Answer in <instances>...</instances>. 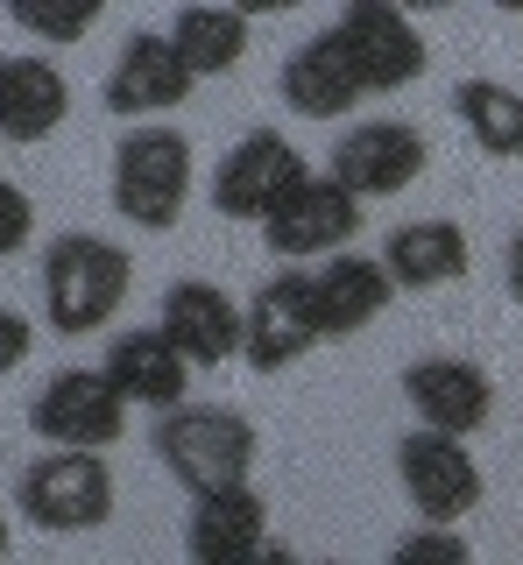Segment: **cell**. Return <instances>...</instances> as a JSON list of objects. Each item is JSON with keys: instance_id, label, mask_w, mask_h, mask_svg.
Returning a JSON list of instances; mask_svg holds the SVG:
<instances>
[{"instance_id": "6da1fadb", "label": "cell", "mask_w": 523, "mask_h": 565, "mask_svg": "<svg viewBox=\"0 0 523 565\" xmlns=\"http://www.w3.org/2000/svg\"><path fill=\"white\" fill-rule=\"evenodd\" d=\"M135 290V255L99 234H57L43 247V326L64 340H93Z\"/></svg>"}, {"instance_id": "7a4b0ae2", "label": "cell", "mask_w": 523, "mask_h": 565, "mask_svg": "<svg viewBox=\"0 0 523 565\" xmlns=\"http://www.w3.org/2000/svg\"><path fill=\"white\" fill-rule=\"evenodd\" d=\"M191 184H199V156L178 128L163 120H142V128L120 135L114 149V212L135 226V234H170L191 205Z\"/></svg>"}, {"instance_id": "3957f363", "label": "cell", "mask_w": 523, "mask_h": 565, "mask_svg": "<svg viewBox=\"0 0 523 565\" xmlns=\"http://www.w3.org/2000/svg\"><path fill=\"white\" fill-rule=\"evenodd\" d=\"M156 459L184 494H199L220 481H248L262 459V431L226 403H170L156 424Z\"/></svg>"}, {"instance_id": "277c9868", "label": "cell", "mask_w": 523, "mask_h": 565, "mask_svg": "<svg viewBox=\"0 0 523 565\" xmlns=\"http://www.w3.org/2000/svg\"><path fill=\"white\" fill-rule=\"evenodd\" d=\"M14 509L50 537H78L114 516V467L93 446H50L14 481Z\"/></svg>"}, {"instance_id": "5b68a950", "label": "cell", "mask_w": 523, "mask_h": 565, "mask_svg": "<svg viewBox=\"0 0 523 565\" xmlns=\"http://www.w3.org/2000/svg\"><path fill=\"white\" fill-rule=\"evenodd\" d=\"M311 163L305 149L290 141L284 128H248L234 141V149L213 163V177H205V199H213L220 220H241V226H262L276 212V199H284L290 184H298Z\"/></svg>"}, {"instance_id": "8992f818", "label": "cell", "mask_w": 523, "mask_h": 565, "mask_svg": "<svg viewBox=\"0 0 523 565\" xmlns=\"http://www.w3.org/2000/svg\"><path fill=\"white\" fill-rule=\"evenodd\" d=\"M29 431L43 446H93L107 452L128 438V396L107 382V367H57L36 403H29Z\"/></svg>"}, {"instance_id": "52a82bcc", "label": "cell", "mask_w": 523, "mask_h": 565, "mask_svg": "<svg viewBox=\"0 0 523 565\" xmlns=\"http://www.w3.org/2000/svg\"><path fill=\"white\" fill-rule=\"evenodd\" d=\"M319 347V318H311V269L284 262L262 290L241 305V361L255 375H284Z\"/></svg>"}, {"instance_id": "ba28073f", "label": "cell", "mask_w": 523, "mask_h": 565, "mask_svg": "<svg viewBox=\"0 0 523 565\" xmlns=\"http://www.w3.org/2000/svg\"><path fill=\"white\" fill-rule=\"evenodd\" d=\"M361 212H369V205H361L333 170H325V177L305 170L298 184L276 199L269 220H262V241H269L284 262H319V255H333V247H354Z\"/></svg>"}, {"instance_id": "9c48e42d", "label": "cell", "mask_w": 523, "mask_h": 565, "mask_svg": "<svg viewBox=\"0 0 523 565\" xmlns=\"http://www.w3.org/2000/svg\"><path fill=\"white\" fill-rule=\"evenodd\" d=\"M396 481H404L410 509L425 523H460V516H474L481 494H488L481 459L467 452V438L431 431V424H417L404 446H396Z\"/></svg>"}, {"instance_id": "30bf717a", "label": "cell", "mask_w": 523, "mask_h": 565, "mask_svg": "<svg viewBox=\"0 0 523 565\" xmlns=\"http://www.w3.org/2000/svg\"><path fill=\"white\" fill-rule=\"evenodd\" d=\"M333 35L346 43V57H354L369 93H404V85L425 78V29L396 0H346Z\"/></svg>"}, {"instance_id": "8fae6325", "label": "cell", "mask_w": 523, "mask_h": 565, "mask_svg": "<svg viewBox=\"0 0 523 565\" xmlns=\"http://www.w3.org/2000/svg\"><path fill=\"white\" fill-rule=\"evenodd\" d=\"M425 163H431L425 128H410V120H361V128L340 135V149H333L325 170H333L361 205H375V199L410 191L417 177H425Z\"/></svg>"}, {"instance_id": "7c38bea8", "label": "cell", "mask_w": 523, "mask_h": 565, "mask_svg": "<svg viewBox=\"0 0 523 565\" xmlns=\"http://www.w3.org/2000/svg\"><path fill=\"white\" fill-rule=\"evenodd\" d=\"M184 552L199 565H248L269 558V502L255 481H220L199 488L184 509Z\"/></svg>"}, {"instance_id": "4fadbf2b", "label": "cell", "mask_w": 523, "mask_h": 565, "mask_svg": "<svg viewBox=\"0 0 523 565\" xmlns=\"http://www.w3.org/2000/svg\"><path fill=\"white\" fill-rule=\"evenodd\" d=\"M191 64L178 57V43H170V29H135L128 43H120V57L107 71V114L120 120H156V114H178L191 99Z\"/></svg>"}, {"instance_id": "5bb4252c", "label": "cell", "mask_w": 523, "mask_h": 565, "mask_svg": "<svg viewBox=\"0 0 523 565\" xmlns=\"http://www.w3.org/2000/svg\"><path fill=\"white\" fill-rule=\"evenodd\" d=\"M389 305H396V276L382 269V255L333 247V255L311 262V318H319V340H346V332L375 326Z\"/></svg>"}, {"instance_id": "9a60e30c", "label": "cell", "mask_w": 523, "mask_h": 565, "mask_svg": "<svg viewBox=\"0 0 523 565\" xmlns=\"http://www.w3.org/2000/svg\"><path fill=\"white\" fill-rule=\"evenodd\" d=\"M404 396L417 424L431 431H452V438H474L488 417H495V382H488L481 361L467 353H431V361H410L404 367Z\"/></svg>"}, {"instance_id": "2e32d148", "label": "cell", "mask_w": 523, "mask_h": 565, "mask_svg": "<svg viewBox=\"0 0 523 565\" xmlns=\"http://www.w3.org/2000/svg\"><path fill=\"white\" fill-rule=\"evenodd\" d=\"M156 326L170 332V347H178L191 367H226L241 353V305L220 290V282H199V276L170 282Z\"/></svg>"}, {"instance_id": "e0dca14e", "label": "cell", "mask_w": 523, "mask_h": 565, "mask_svg": "<svg viewBox=\"0 0 523 565\" xmlns=\"http://www.w3.org/2000/svg\"><path fill=\"white\" fill-rule=\"evenodd\" d=\"M361 99H369V85H361V71H354V57H346V43L333 29L305 35L284 57V106L298 120H346Z\"/></svg>"}, {"instance_id": "ac0fdd59", "label": "cell", "mask_w": 523, "mask_h": 565, "mask_svg": "<svg viewBox=\"0 0 523 565\" xmlns=\"http://www.w3.org/2000/svg\"><path fill=\"white\" fill-rule=\"evenodd\" d=\"M107 382L128 396V411L135 403H149V411H170V403H184L191 396V375L199 367L184 361L178 347H170V332L163 326H128V332H114V347H107Z\"/></svg>"}, {"instance_id": "d6986e66", "label": "cell", "mask_w": 523, "mask_h": 565, "mask_svg": "<svg viewBox=\"0 0 523 565\" xmlns=\"http://www.w3.org/2000/svg\"><path fill=\"white\" fill-rule=\"evenodd\" d=\"M72 120V85L43 57H0V141L36 149Z\"/></svg>"}, {"instance_id": "ffe728a7", "label": "cell", "mask_w": 523, "mask_h": 565, "mask_svg": "<svg viewBox=\"0 0 523 565\" xmlns=\"http://www.w3.org/2000/svg\"><path fill=\"white\" fill-rule=\"evenodd\" d=\"M382 269L396 276V290H446L474 269V247L460 220H404L382 241Z\"/></svg>"}, {"instance_id": "44dd1931", "label": "cell", "mask_w": 523, "mask_h": 565, "mask_svg": "<svg viewBox=\"0 0 523 565\" xmlns=\"http://www.w3.org/2000/svg\"><path fill=\"white\" fill-rule=\"evenodd\" d=\"M248 29L255 22L234 0H220V8L191 0V8H178V22H170V43H178V57L191 64V78H226V71L248 57Z\"/></svg>"}, {"instance_id": "7402d4cb", "label": "cell", "mask_w": 523, "mask_h": 565, "mask_svg": "<svg viewBox=\"0 0 523 565\" xmlns=\"http://www.w3.org/2000/svg\"><path fill=\"white\" fill-rule=\"evenodd\" d=\"M452 114L467 120V141L488 163H516L523 156V93L502 78H460L452 85Z\"/></svg>"}, {"instance_id": "603a6c76", "label": "cell", "mask_w": 523, "mask_h": 565, "mask_svg": "<svg viewBox=\"0 0 523 565\" xmlns=\"http://www.w3.org/2000/svg\"><path fill=\"white\" fill-rule=\"evenodd\" d=\"M0 8H8V22L22 35H36L50 50H72L107 22V0H0Z\"/></svg>"}, {"instance_id": "cb8c5ba5", "label": "cell", "mask_w": 523, "mask_h": 565, "mask_svg": "<svg viewBox=\"0 0 523 565\" xmlns=\"http://www.w3.org/2000/svg\"><path fill=\"white\" fill-rule=\"evenodd\" d=\"M467 558H474V544H467L452 523H425V530H410V537L396 544V565H467Z\"/></svg>"}, {"instance_id": "d4e9b609", "label": "cell", "mask_w": 523, "mask_h": 565, "mask_svg": "<svg viewBox=\"0 0 523 565\" xmlns=\"http://www.w3.org/2000/svg\"><path fill=\"white\" fill-rule=\"evenodd\" d=\"M29 241H36V199H29L22 184H8V177H0V262L22 255Z\"/></svg>"}, {"instance_id": "484cf974", "label": "cell", "mask_w": 523, "mask_h": 565, "mask_svg": "<svg viewBox=\"0 0 523 565\" xmlns=\"http://www.w3.org/2000/svg\"><path fill=\"white\" fill-rule=\"evenodd\" d=\"M29 347H36V326H29L22 311L0 305V375H14V367L29 361Z\"/></svg>"}, {"instance_id": "4316f807", "label": "cell", "mask_w": 523, "mask_h": 565, "mask_svg": "<svg viewBox=\"0 0 523 565\" xmlns=\"http://www.w3.org/2000/svg\"><path fill=\"white\" fill-rule=\"evenodd\" d=\"M502 276H510V297L523 305V234L510 241V255H502Z\"/></svg>"}, {"instance_id": "83f0119b", "label": "cell", "mask_w": 523, "mask_h": 565, "mask_svg": "<svg viewBox=\"0 0 523 565\" xmlns=\"http://www.w3.org/2000/svg\"><path fill=\"white\" fill-rule=\"evenodd\" d=\"M248 22H262V14H290V8H305V0H234Z\"/></svg>"}, {"instance_id": "f1b7e54d", "label": "cell", "mask_w": 523, "mask_h": 565, "mask_svg": "<svg viewBox=\"0 0 523 565\" xmlns=\"http://www.w3.org/2000/svg\"><path fill=\"white\" fill-rule=\"evenodd\" d=\"M8 544H14V523H8V502H0V558H8Z\"/></svg>"}, {"instance_id": "f546056e", "label": "cell", "mask_w": 523, "mask_h": 565, "mask_svg": "<svg viewBox=\"0 0 523 565\" xmlns=\"http://www.w3.org/2000/svg\"><path fill=\"white\" fill-rule=\"evenodd\" d=\"M396 8H410V14H417V8H452V0H396Z\"/></svg>"}, {"instance_id": "4dcf8cb0", "label": "cell", "mask_w": 523, "mask_h": 565, "mask_svg": "<svg viewBox=\"0 0 523 565\" xmlns=\"http://www.w3.org/2000/svg\"><path fill=\"white\" fill-rule=\"evenodd\" d=\"M495 8H502V14H523V0H495Z\"/></svg>"}]
</instances>
